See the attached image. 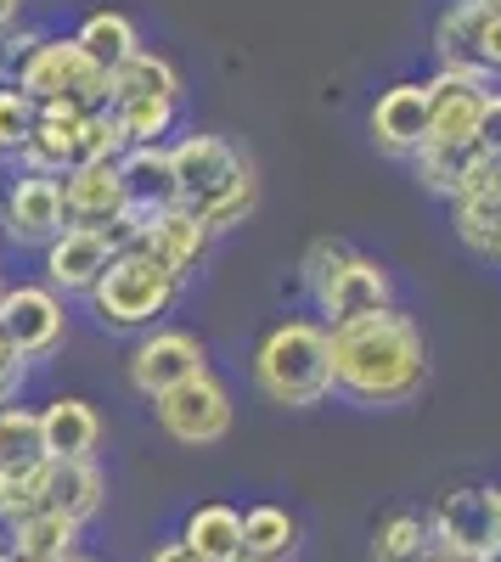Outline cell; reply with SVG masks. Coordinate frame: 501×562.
Returning a JSON list of instances; mask_svg holds the SVG:
<instances>
[{
  "label": "cell",
  "mask_w": 501,
  "mask_h": 562,
  "mask_svg": "<svg viewBox=\"0 0 501 562\" xmlns=\"http://www.w3.org/2000/svg\"><path fill=\"white\" fill-rule=\"evenodd\" d=\"M327 344H333V394H344L349 405L389 411L417 400L428 383L423 326L394 304L327 326Z\"/></svg>",
  "instance_id": "obj_1"
},
{
  "label": "cell",
  "mask_w": 501,
  "mask_h": 562,
  "mask_svg": "<svg viewBox=\"0 0 501 562\" xmlns=\"http://www.w3.org/2000/svg\"><path fill=\"white\" fill-rule=\"evenodd\" d=\"M169 164H175L180 209H192L214 237L254 214V203H259L254 164L225 135H180L169 147Z\"/></svg>",
  "instance_id": "obj_2"
},
{
  "label": "cell",
  "mask_w": 501,
  "mask_h": 562,
  "mask_svg": "<svg viewBox=\"0 0 501 562\" xmlns=\"http://www.w3.org/2000/svg\"><path fill=\"white\" fill-rule=\"evenodd\" d=\"M254 389L282 405V411H310L333 394V344L322 321H282L270 326L254 349Z\"/></svg>",
  "instance_id": "obj_3"
},
{
  "label": "cell",
  "mask_w": 501,
  "mask_h": 562,
  "mask_svg": "<svg viewBox=\"0 0 501 562\" xmlns=\"http://www.w3.org/2000/svg\"><path fill=\"white\" fill-rule=\"evenodd\" d=\"M304 288H310L315 310H322L333 326L394 304L389 270L378 259H367V254H355L349 243H315L304 254Z\"/></svg>",
  "instance_id": "obj_4"
},
{
  "label": "cell",
  "mask_w": 501,
  "mask_h": 562,
  "mask_svg": "<svg viewBox=\"0 0 501 562\" xmlns=\"http://www.w3.org/2000/svg\"><path fill=\"white\" fill-rule=\"evenodd\" d=\"M175 299H180V276H169L164 265H153L135 248L113 254L102 281L90 288V310H97V321L108 333H153Z\"/></svg>",
  "instance_id": "obj_5"
},
{
  "label": "cell",
  "mask_w": 501,
  "mask_h": 562,
  "mask_svg": "<svg viewBox=\"0 0 501 562\" xmlns=\"http://www.w3.org/2000/svg\"><path fill=\"white\" fill-rule=\"evenodd\" d=\"M439 74H463L485 90L501 79V0H457L434 29Z\"/></svg>",
  "instance_id": "obj_6"
},
{
  "label": "cell",
  "mask_w": 501,
  "mask_h": 562,
  "mask_svg": "<svg viewBox=\"0 0 501 562\" xmlns=\"http://www.w3.org/2000/svg\"><path fill=\"white\" fill-rule=\"evenodd\" d=\"M18 90H23L34 108H45V102H68V108H85V113L108 108V74L90 68V57L74 45V34L68 40L45 34V45L18 74Z\"/></svg>",
  "instance_id": "obj_7"
},
{
  "label": "cell",
  "mask_w": 501,
  "mask_h": 562,
  "mask_svg": "<svg viewBox=\"0 0 501 562\" xmlns=\"http://www.w3.org/2000/svg\"><path fill=\"white\" fill-rule=\"evenodd\" d=\"M428 540L439 557L496 562L501 557V501L496 490H450L428 512Z\"/></svg>",
  "instance_id": "obj_8"
},
{
  "label": "cell",
  "mask_w": 501,
  "mask_h": 562,
  "mask_svg": "<svg viewBox=\"0 0 501 562\" xmlns=\"http://www.w3.org/2000/svg\"><path fill=\"white\" fill-rule=\"evenodd\" d=\"M153 416H158V428L175 445L203 450V445H220L225 434H232V394H225L220 378H209V371H203V378L158 394L153 400Z\"/></svg>",
  "instance_id": "obj_9"
},
{
  "label": "cell",
  "mask_w": 501,
  "mask_h": 562,
  "mask_svg": "<svg viewBox=\"0 0 501 562\" xmlns=\"http://www.w3.org/2000/svg\"><path fill=\"white\" fill-rule=\"evenodd\" d=\"M209 371V349L198 333H180V326H153V333L130 349V389L142 400H158L180 383H192Z\"/></svg>",
  "instance_id": "obj_10"
},
{
  "label": "cell",
  "mask_w": 501,
  "mask_h": 562,
  "mask_svg": "<svg viewBox=\"0 0 501 562\" xmlns=\"http://www.w3.org/2000/svg\"><path fill=\"white\" fill-rule=\"evenodd\" d=\"M0 338H7L12 355H23L29 366L57 355L63 338H68V315H63V299L52 288H7L0 293Z\"/></svg>",
  "instance_id": "obj_11"
},
{
  "label": "cell",
  "mask_w": 501,
  "mask_h": 562,
  "mask_svg": "<svg viewBox=\"0 0 501 562\" xmlns=\"http://www.w3.org/2000/svg\"><path fill=\"white\" fill-rule=\"evenodd\" d=\"M0 231L18 248H52L68 231V209H63V180L57 175H18L0 198Z\"/></svg>",
  "instance_id": "obj_12"
},
{
  "label": "cell",
  "mask_w": 501,
  "mask_h": 562,
  "mask_svg": "<svg viewBox=\"0 0 501 562\" xmlns=\"http://www.w3.org/2000/svg\"><path fill=\"white\" fill-rule=\"evenodd\" d=\"M63 209H68V225H79V231H113L119 220H130L119 158H97V164L68 169L63 175Z\"/></svg>",
  "instance_id": "obj_13"
},
{
  "label": "cell",
  "mask_w": 501,
  "mask_h": 562,
  "mask_svg": "<svg viewBox=\"0 0 501 562\" xmlns=\"http://www.w3.org/2000/svg\"><path fill=\"white\" fill-rule=\"evenodd\" d=\"M209 243H214V231L192 214V209H164L153 220H142V237H135V254H147L153 265H164L169 276L187 281L203 259H209Z\"/></svg>",
  "instance_id": "obj_14"
},
{
  "label": "cell",
  "mask_w": 501,
  "mask_h": 562,
  "mask_svg": "<svg viewBox=\"0 0 501 562\" xmlns=\"http://www.w3.org/2000/svg\"><path fill=\"white\" fill-rule=\"evenodd\" d=\"M490 90L463 74L428 79V140L423 147H479V113Z\"/></svg>",
  "instance_id": "obj_15"
},
{
  "label": "cell",
  "mask_w": 501,
  "mask_h": 562,
  "mask_svg": "<svg viewBox=\"0 0 501 562\" xmlns=\"http://www.w3.org/2000/svg\"><path fill=\"white\" fill-rule=\"evenodd\" d=\"M372 140L383 158H417L428 140V85L400 79L372 102Z\"/></svg>",
  "instance_id": "obj_16"
},
{
  "label": "cell",
  "mask_w": 501,
  "mask_h": 562,
  "mask_svg": "<svg viewBox=\"0 0 501 562\" xmlns=\"http://www.w3.org/2000/svg\"><path fill=\"white\" fill-rule=\"evenodd\" d=\"M113 265V243H108V231H79L68 225L63 237L45 248V288H52L57 299L63 293H85L102 281V270Z\"/></svg>",
  "instance_id": "obj_17"
},
{
  "label": "cell",
  "mask_w": 501,
  "mask_h": 562,
  "mask_svg": "<svg viewBox=\"0 0 501 562\" xmlns=\"http://www.w3.org/2000/svg\"><path fill=\"white\" fill-rule=\"evenodd\" d=\"M45 506L63 512L68 524H90L97 512L108 506V473L97 467V456H79V461H52L45 456Z\"/></svg>",
  "instance_id": "obj_18"
},
{
  "label": "cell",
  "mask_w": 501,
  "mask_h": 562,
  "mask_svg": "<svg viewBox=\"0 0 501 562\" xmlns=\"http://www.w3.org/2000/svg\"><path fill=\"white\" fill-rule=\"evenodd\" d=\"M119 180H124L130 220H153V214H164V209L180 203L169 147H130V153L119 158Z\"/></svg>",
  "instance_id": "obj_19"
},
{
  "label": "cell",
  "mask_w": 501,
  "mask_h": 562,
  "mask_svg": "<svg viewBox=\"0 0 501 562\" xmlns=\"http://www.w3.org/2000/svg\"><path fill=\"white\" fill-rule=\"evenodd\" d=\"M40 439L52 461H79V456H97L102 445V416L90 400H52L40 411Z\"/></svg>",
  "instance_id": "obj_20"
},
{
  "label": "cell",
  "mask_w": 501,
  "mask_h": 562,
  "mask_svg": "<svg viewBox=\"0 0 501 562\" xmlns=\"http://www.w3.org/2000/svg\"><path fill=\"white\" fill-rule=\"evenodd\" d=\"M175 540L187 546L198 562H237V557H243V512L225 506V501L192 506Z\"/></svg>",
  "instance_id": "obj_21"
},
{
  "label": "cell",
  "mask_w": 501,
  "mask_h": 562,
  "mask_svg": "<svg viewBox=\"0 0 501 562\" xmlns=\"http://www.w3.org/2000/svg\"><path fill=\"white\" fill-rule=\"evenodd\" d=\"M74 45L90 57V68H97V74H119L135 52H142V34H135V23L124 12H90L79 23Z\"/></svg>",
  "instance_id": "obj_22"
},
{
  "label": "cell",
  "mask_w": 501,
  "mask_h": 562,
  "mask_svg": "<svg viewBox=\"0 0 501 562\" xmlns=\"http://www.w3.org/2000/svg\"><path fill=\"white\" fill-rule=\"evenodd\" d=\"M113 102H180V74L169 57L135 52L119 74H108V108Z\"/></svg>",
  "instance_id": "obj_23"
},
{
  "label": "cell",
  "mask_w": 501,
  "mask_h": 562,
  "mask_svg": "<svg viewBox=\"0 0 501 562\" xmlns=\"http://www.w3.org/2000/svg\"><path fill=\"white\" fill-rule=\"evenodd\" d=\"M299 551V518L277 501H259L243 512V557L254 562H288Z\"/></svg>",
  "instance_id": "obj_24"
},
{
  "label": "cell",
  "mask_w": 501,
  "mask_h": 562,
  "mask_svg": "<svg viewBox=\"0 0 501 562\" xmlns=\"http://www.w3.org/2000/svg\"><path fill=\"white\" fill-rule=\"evenodd\" d=\"M434 540H428V518L417 512H389L372 535V562H428Z\"/></svg>",
  "instance_id": "obj_25"
},
{
  "label": "cell",
  "mask_w": 501,
  "mask_h": 562,
  "mask_svg": "<svg viewBox=\"0 0 501 562\" xmlns=\"http://www.w3.org/2000/svg\"><path fill=\"white\" fill-rule=\"evenodd\" d=\"M29 461H45L40 411L0 405V473H7V467H29Z\"/></svg>",
  "instance_id": "obj_26"
},
{
  "label": "cell",
  "mask_w": 501,
  "mask_h": 562,
  "mask_svg": "<svg viewBox=\"0 0 501 562\" xmlns=\"http://www.w3.org/2000/svg\"><path fill=\"white\" fill-rule=\"evenodd\" d=\"M180 102H113V124L124 130V147H164V135L175 130Z\"/></svg>",
  "instance_id": "obj_27"
},
{
  "label": "cell",
  "mask_w": 501,
  "mask_h": 562,
  "mask_svg": "<svg viewBox=\"0 0 501 562\" xmlns=\"http://www.w3.org/2000/svg\"><path fill=\"white\" fill-rule=\"evenodd\" d=\"M474 158H479V147H423L412 164H417V180L434 198H457V186H463Z\"/></svg>",
  "instance_id": "obj_28"
},
{
  "label": "cell",
  "mask_w": 501,
  "mask_h": 562,
  "mask_svg": "<svg viewBox=\"0 0 501 562\" xmlns=\"http://www.w3.org/2000/svg\"><path fill=\"white\" fill-rule=\"evenodd\" d=\"M34 119H40V108L23 97V90L18 85H0V158H7V164H18V153L29 147Z\"/></svg>",
  "instance_id": "obj_29"
},
{
  "label": "cell",
  "mask_w": 501,
  "mask_h": 562,
  "mask_svg": "<svg viewBox=\"0 0 501 562\" xmlns=\"http://www.w3.org/2000/svg\"><path fill=\"white\" fill-rule=\"evenodd\" d=\"M45 45V29H18V34H7L0 29V79L7 85H18V74H23V63Z\"/></svg>",
  "instance_id": "obj_30"
},
{
  "label": "cell",
  "mask_w": 501,
  "mask_h": 562,
  "mask_svg": "<svg viewBox=\"0 0 501 562\" xmlns=\"http://www.w3.org/2000/svg\"><path fill=\"white\" fill-rule=\"evenodd\" d=\"M23 383H29V360H23V355H12V349H7V338H0V405H12Z\"/></svg>",
  "instance_id": "obj_31"
},
{
  "label": "cell",
  "mask_w": 501,
  "mask_h": 562,
  "mask_svg": "<svg viewBox=\"0 0 501 562\" xmlns=\"http://www.w3.org/2000/svg\"><path fill=\"white\" fill-rule=\"evenodd\" d=\"M479 153H496L501 158V90L485 97V113H479Z\"/></svg>",
  "instance_id": "obj_32"
},
{
  "label": "cell",
  "mask_w": 501,
  "mask_h": 562,
  "mask_svg": "<svg viewBox=\"0 0 501 562\" xmlns=\"http://www.w3.org/2000/svg\"><path fill=\"white\" fill-rule=\"evenodd\" d=\"M147 562H198V557H192L187 546H180V540H164V546H153V551H147Z\"/></svg>",
  "instance_id": "obj_33"
},
{
  "label": "cell",
  "mask_w": 501,
  "mask_h": 562,
  "mask_svg": "<svg viewBox=\"0 0 501 562\" xmlns=\"http://www.w3.org/2000/svg\"><path fill=\"white\" fill-rule=\"evenodd\" d=\"M18 12H23V0H0V29H12Z\"/></svg>",
  "instance_id": "obj_34"
},
{
  "label": "cell",
  "mask_w": 501,
  "mask_h": 562,
  "mask_svg": "<svg viewBox=\"0 0 501 562\" xmlns=\"http://www.w3.org/2000/svg\"><path fill=\"white\" fill-rule=\"evenodd\" d=\"M63 562H97V557H85V551H74V557H63Z\"/></svg>",
  "instance_id": "obj_35"
},
{
  "label": "cell",
  "mask_w": 501,
  "mask_h": 562,
  "mask_svg": "<svg viewBox=\"0 0 501 562\" xmlns=\"http://www.w3.org/2000/svg\"><path fill=\"white\" fill-rule=\"evenodd\" d=\"M428 562H457V557H439V551H434V557H428Z\"/></svg>",
  "instance_id": "obj_36"
},
{
  "label": "cell",
  "mask_w": 501,
  "mask_h": 562,
  "mask_svg": "<svg viewBox=\"0 0 501 562\" xmlns=\"http://www.w3.org/2000/svg\"><path fill=\"white\" fill-rule=\"evenodd\" d=\"M237 562H254V557H237Z\"/></svg>",
  "instance_id": "obj_37"
},
{
  "label": "cell",
  "mask_w": 501,
  "mask_h": 562,
  "mask_svg": "<svg viewBox=\"0 0 501 562\" xmlns=\"http://www.w3.org/2000/svg\"><path fill=\"white\" fill-rule=\"evenodd\" d=\"M496 501H501V490H496Z\"/></svg>",
  "instance_id": "obj_38"
},
{
  "label": "cell",
  "mask_w": 501,
  "mask_h": 562,
  "mask_svg": "<svg viewBox=\"0 0 501 562\" xmlns=\"http://www.w3.org/2000/svg\"><path fill=\"white\" fill-rule=\"evenodd\" d=\"M0 293H7V288H0Z\"/></svg>",
  "instance_id": "obj_39"
},
{
  "label": "cell",
  "mask_w": 501,
  "mask_h": 562,
  "mask_svg": "<svg viewBox=\"0 0 501 562\" xmlns=\"http://www.w3.org/2000/svg\"><path fill=\"white\" fill-rule=\"evenodd\" d=\"M496 562H501V557H496Z\"/></svg>",
  "instance_id": "obj_40"
}]
</instances>
